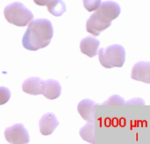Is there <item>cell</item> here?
<instances>
[{
    "label": "cell",
    "instance_id": "1",
    "mask_svg": "<svg viewBox=\"0 0 150 144\" xmlns=\"http://www.w3.org/2000/svg\"><path fill=\"white\" fill-rule=\"evenodd\" d=\"M54 36V27L50 20L38 18L28 23L22 38L23 47L30 51H37L47 47Z\"/></svg>",
    "mask_w": 150,
    "mask_h": 144
},
{
    "label": "cell",
    "instance_id": "2",
    "mask_svg": "<svg viewBox=\"0 0 150 144\" xmlns=\"http://www.w3.org/2000/svg\"><path fill=\"white\" fill-rule=\"evenodd\" d=\"M94 11L86 22V30L94 36H98L103 31L111 26L112 20L120 16L121 8L118 3L108 0L101 3Z\"/></svg>",
    "mask_w": 150,
    "mask_h": 144
},
{
    "label": "cell",
    "instance_id": "3",
    "mask_svg": "<svg viewBox=\"0 0 150 144\" xmlns=\"http://www.w3.org/2000/svg\"><path fill=\"white\" fill-rule=\"evenodd\" d=\"M98 55H99V62L106 69L121 68L126 61V50L124 47L118 44L109 46L106 48H101Z\"/></svg>",
    "mask_w": 150,
    "mask_h": 144
},
{
    "label": "cell",
    "instance_id": "4",
    "mask_svg": "<svg viewBox=\"0 0 150 144\" xmlns=\"http://www.w3.org/2000/svg\"><path fill=\"white\" fill-rule=\"evenodd\" d=\"M4 15L10 24L17 26H25L33 18V13L19 2H14L5 6Z\"/></svg>",
    "mask_w": 150,
    "mask_h": 144
},
{
    "label": "cell",
    "instance_id": "5",
    "mask_svg": "<svg viewBox=\"0 0 150 144\" xmlns=\"http://www.w3.org/2000/svg\"><path fill=\"white\" fill-rule=\"evenodd\" d=\"M4 137L9 143H28L29 134L24 125L18 123L4 130Z\"/></svg>",
    "mask_w": 150,
    "mask_h": 144
},
{
    "label": "cell",
    "instance_id": "6",
    "mask_svg": "<svg viewBox=\"0 0 150 144\" xmlns=\"http://www.w3.org/2000/svg\"><path fill=\"white\" fill-rule=\"evenodd\" d=\"M59 126V121L56 116L52 113H45L40 120L39 127L41 135L47 136L52 135L54 129Z\"/></svg>",
    "mask_w": 150,
    "mask_h": 144
},
{
    "label": "cell",
    "instance_id": "7",
    "mask_svg": "<svg viewBox=\"0 0 150 144\" xmlns=\"http://www.w3.org/2000/svg\"><path fill=\"white\" fill-rule=\"evenodd\" d=\"M131 77L134 80L144 82L146 84L150 83V62H139L133 67Z\"/></svg>",
    "mask_w": 150,
    "mask_h": 144
},
{
    "label": "cell",
    "instance_id": "8",
    "mask_svg": "<svg viewBox=\"0 0 150 144\" xmlns=\"http://www.w3.org/2000/svg\"><path fill=\"white\" fill-rule=\"evenodd\" d=\"M97 106H98V104L95 103L93 100L85 99L79 102L77 106V111L84 121H91L95 120Z\"/></svg>",
    "mask_w": 150,
    "mask_h": 144
},
{
    "label": "cell",
    "instance_id": "9",
    "mask_svg": "<svg viewBox=\"0 0 150 144\" xmlns=\"http://www.w3.org/2000/svg\"><path fill=\"white\" fill-rule=\"evenodd\" d=\"M100 41L94 37L87 36L80 41V50L83 54L92 58L98 55Z\"/></svg>",
    "mask_w": 150,
    "mask_h": 144
},
{
    "label": "cell",
    "instance_id": "10",
    "mask_svg": "<svg viewBox=\"0 0 150 144\" xmlns=\"http://www.w3.org/2000/svg\"><path fill=\"white\" fill-rule=\"evenodd\" d=\"M44 81H42L40 77H29L25 79L22 84V90L24 92L30 95H40L42 93Z\"/></svg>",
    "mask_w": 150,
    "mask_h": 144
},
{
    "label": "cell",
    "instance_id": "11",
    "mask_svg": "<svg viewBox=\"0 0 150 144\" xmlns=\"http://www.w3.org/2000/svg\"><path fill=\"white\" fill-rule=\"evenodd\" d=\"M62 93V86L61 84L54 79H48L44 81L43 90L41 95L50 100L56 99L61 96Z\"/></svg>",
    "mask_w": 150,
    "mask_h": 144
},
{
    "label": "cell",
    "instance_id": "12",
    "mask_svg": "<svg viewBox=\"0 0 150 144\" xmlns=\"http://www.w3.org/2000/svg\"><path fill=\"white\" fill-rule=\"evenodd\" d=\"M80 136L85 142L90 143H96V123L95 120L88 121V123L80 128Z\"/></svg>",
    "mask_w": 150,
    "mask_h": 144
},
{
    "label": "cell",
    "instance_id": "13",
    "mask_svg": "<svg viewBox=\"0 0 150 144\" xmlns=\"http://www.w3.org/2000/svg\"><path fill=\"white\" fill-rule=\"evenodd\" d=\"M47 6L48 11L55 17H60L66 11V4L62 0H51Z\"/></svg>",
    "mask_w": 150,
    "mask_h": 144
},
{
    "label": "cell",
    "instance_id": "14",
    "mask_svg": "<svg viewBox=\"0 0 150 144\" xmlns=\"http://www.w3.org/2000/svg\"><path fill=\"white\" fill-rule=\"evenodd\" d=\"M83 3L84 8L88 11L91 12V11H96L99 7L102 1L101 0H83Z\"/></svg>",
    "mask_w": 150,
    "mask_h": 144
},
{
    "label": "cell",
    "instance_id": "15",
    "mask_svg": "<svg viewBox=\"0 0 150 144\" xmlns=\"http://www.w3.org/2000/svg\"><path fill=\"white\" fill-rule=\"evenodd\" d=\"M124 104L125 100L123 98L120 97L119 95H114L103 103L102 106H124Z\"/></svg>",
    "mask_w": 150,
    "mask_h": 144
},
{
    "label": "cell",
    "instance_id": "16",
    "mask_svg": "<svg viewBox=\"0 0 150 144\" xmlns=\"http://www.w3.org/2000/svg\"><path fill=\"white\" fill-rule=\"evenodd\" d=\"M11 98V92L7 87L0 86V106L6 104Z\"/></svg>",
    "mask_w": 150,
    "mask_h": 144
},
{
    "label": "cell",
    "instance_id": "17",
    "mask_svg": "<svg viewBox=\"0 0 150 144\" xmlns=\"http://www.w3.org/2000/svg\"><path fill=\"white\" fill-rule=\"evenodd\" d=\"M135 105H139V106H145V102L142 99H132L127 102H125L124 106H135Z\"/></svg>",
    "mask_w": 150,
    "mask_h": 144
},
{
    "label": "cell",
    "instance_id": "18",
    "mask_svg": "<svg viewBox=\"0 0 150 144\" xmlns=\"http://www.w3.org/2000/svg\"><path fill=\"white\" fill-rule=\"evenodd\" d=\"M51 0H33V2L40 5V6H45V5H47L49 3H50Z\"/></svg>",
    "mask_w": 150,
    "mask_h": 144
}]
</instances>
